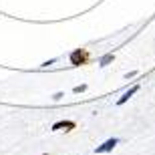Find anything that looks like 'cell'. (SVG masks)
Segmentation results:
<instances>
[{
  "instance_id": "5b68a950",
  "label": "cell",
  "mask_w": 155,
  "mask_h": 155,
  "mask_svg": "<svg viewBox=\"0 0 155 155\" xmlns=\"http://www.w3.org/2000/svg\"><path fill=\"white\" fill-rule=\"evenodd\" d=\"M113 61H115V52L109 51V52H105L103 57L99 58V67H101V69H105V67H109V64L113 63Z\"/></svg>"
},
{
  "instance_id": "7a4b0ae2",
  "label": "cell",
  "mask_w": 155,
  "mask_h": 155,
  "mask_svg": "<svg viewBox=\"0 0 155 155\" xmlns=\"http://www.w3.org/2000/svg\"><path fill=\"white\" fill-rule=\"evenodd\" d=\"M77 129V121L73 119H61V121H54L51 125V131H64V133H71Z\"/></svg>"
},
{
  "instance_id": "6da1fadb",
  "label": "cell",
  "mask_w": 155,
  "mask_h": 155,
  "mask_svg": "<svg viewBox=\"0 0 155 155\" xmlns=\"http://www.w3.org/2000/svg\"><path fill=\"white\" fill-rule=\"evenodd\" d=\"M69 63L71 67H87L93 63V54L89 48H73L69 52Z\"/></svg>"
},
{
  "instance_id": "277c9868",
  "label": "cell",
  "mask_w": 155,
  "mask_h": 155,
  "mask_svg": "<svg viewBox=\"0 0 155 155\" xmlns=\"http://www.w3.org/2000/svg\"><path fill=\"white\" fill-rule=\"evenodd\" d=\"M139 89H141L139 85H133L131 89H127V91L123 93V95H121L119 99H117V103H115V105H117V107H121V105H125L127 101H129V99H131L133 95H135V93H139Z\"/></svg>"
},
{
  "instance_id": "9c48e42d",
  "label": "cell",
  "mask_w": 155,
  "mask_h": 155,
  "mask_svg": "<svg viewBox=\"0 0 155 155\" xmlns=\"http://www.w3.org/2000/svg\"><path fill=\"white\" fill-rule=\"evenodd\" d=\"M137 75H139V71H129V73H125V81H129V79H135Z\"/></svg>"
},
{
  "instance_id": "8992f818",
  "label": "cell",
  "mask_w": 155,
  "mask_h": 155,
  "mask_svg": "<svg viewBox=\"0 0 155 155\" xmlns=\"http://www.w3.org/2000/svg\"><path fill=\"white\" fill-rule=\"evenodd\" d=\"M87 89H89V85H87V83H81V85L73 87V93H75V95H81V93H85Z\"/></svg>"
},
{
  "instance_id": "3957f363",
  "label": "cell",
  "mask_w": 155,
  "mask_h": 155,
  "mask_svg": "<svg viewBox=\"0 0 155 155\" xmlns=\"http://www.w3.org/2000/svg\"><path fill=\"white\" fill-rule=\"evenodd\" d=\"M119 141H121L119 137H111V139H107V141H103L101 145H97V147H95V153H97V155H101V153H109V151H113L117 145H119Z\"/></svg>"
},
{
  "instance_id": "30bf717a",
  "label": "cell",
  "mask_w": 155,
  "mask_h": 155,
  "mask_svg": "<svg viewBox=\"0 0 155 155\" xmlns=\"http://www.w3.org/2000/svg\"><path fill=\"white\" fill-rule=\"evenodd\" d=\"M40 155H48V153H40Z\"/></svg>"
},
{
  "instance_id": "ba28073f",
  "label": "cell",
  "mask_w": 155,
  "mask_h": 155,
  "mask_svg": "<svg viewBox=\"0 0 155 155\" xmlns=\"http://www.w3.org/2000/svg\"><path fill=\"white\" fill-rule=\"evenodd\" d=\"M63 97H64V93H63V91H57V93H52V95H51L52 101H61Z\"/></svg>"
},
{
  "instance_id": "52a82bcc",
  "label": "cell",
  "mask_w": 155,
  "mask_h": 155,
  "mask_svg": "<svg viewBox=\"0 0 155 155\" xmlns=\"http://www.w3.org/2000/svg\"><path fill=\"white\" fill-rule=\"evenodd\" d=\"M61 58L58 57H54V58H51V61H45V63H40V69H48V67H52V64H57Z\"/></svg>"
}]
</instances>
